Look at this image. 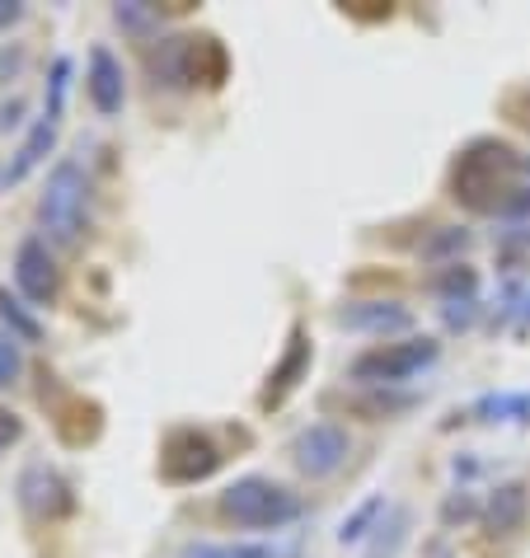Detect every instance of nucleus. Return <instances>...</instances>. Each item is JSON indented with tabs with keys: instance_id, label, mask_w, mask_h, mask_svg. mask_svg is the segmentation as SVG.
I'll list each match as a JSON object with an SVG mask.
<instances>
[{
	"instance_id": "nucleus-9",
	"label": "nucleus",
	"mask_w": 530,
	"mask_h": 558,
	"mask_svg": "<svg viewBox=\"0 0 530 558\" xmlns=\"http://www.w3.org/2000/svg\"><path fill=\"white\" fill-rule=\"evenodd\" d=\"M334 324L338 329H348V333H366V338H409V329H413V310L403 305V301H385V296H376V301H348V305H338L334 310Z\"/></svg>"
},
{
	"instance_id": "nucleus-12",
	"label": "nucleus",
	"mask_w": 530,
	"mask_h": 558,
	"mask_svg": "<svg viewBox=\"0 0 530 558\" xmlns=\"http://www.w3.org/2000/svg\"><path fill=\"white\" fill-rule=\"evenodd\" d=\"M57 128H61V122L43 113V118L34 122V128H28V136L20 142V150L10 155V165H5V174H0V179H5V183H24L28 174H34V169H38L43 160H48L52 146H57Z\"/></svg>"
},
{
	"instance_id": "nucleus-28",
	"label": "nucleus",
	"mask_w": 530,
	"mask_h": 558,
	"mask_svg": "<svg viewBox=\"0 0 530 558\" xmlns=\"http://www.w3.org/2000/svg\"><path fill=\"white\" fill-rule=\"evenodd\" d=\"M446 324L450 329H470V319H474V301H446Z\"/></svg>"
},
{
	"instance_id": "nucleus-29",
	"label": "nucleus",
	"mask_w": 530,
	"mask_h": 558,
	"mask_svg": "<svg viewBox=\"0 0 530 558\" xmlns=\"http://www.w3.org/2000/svg\"><path fill=\"white\" fill-rule=\"evenodd\" d=\"M20 20H24V5H20V0H0V28L20 24Z\"/></svg>"
},
{
	"instance_id": "nucleus-26",
	"label": "nucleus",
	"mask_w": 530,
	"mask_h": 558,
	"mask_svg": "<svg viewBox=\"0 0 530 558\" xmlns=\"http://www.w3.org/2000/svg\"><path fill=\"white\" fill-rule=\"evenodd\" d=\"M503 113H507L511 122H517V128H526V132H530V85L503 99Z\"/></svg>"
},
{
	"instance_id": "nucleus-24",
	"label": "nucleus",
	"mask_w": 530,
	"mask_h": 558,
	"mask_svg": "<svg viewBox=\"0 0 530 558\" xmlns=\"http://www.w3.org/2000/svg\"><path fill=\"white\" fill-rule=\"evenodd\" d=\"M20 441H24V417L0 404V456H5L10 446H20Z\"/></svg>"
},
{
	"instance_id": "nucleus-4",
	"label": "nucleus",
	"mask_w": 530,
	"mask_h": 558,
	"mask_svg": "<svg viewBox=\"0 0 530 558\" xmlns=\"http://www.w3.org/2000/svg\"><path fill=\"white\" fill-rule=\"evenodd\" d=\"M442 356V343L427 333H409V338H389L366 352H357L348 362V380L357 390H399L403 380L423 376V371Z\"/></svg>"
},
{
	"instance_id": "nucleus-7",
	"label": "nucleus",
	"mask_w": 530,
	"mask_h": 558,
	"mask_svg": "<svg viewBox=\"0 0 530 558\" xmlns=\"http://www.w3.org/2000/svg\"><path fill=\"white\" fill-rule=\"evenodd\" d=\"M14 493H20L24 517L38 521V525L61 521V517H71L75 511V493L67 484V474H61L57 464H48V460H28L20 470V488Z\"/></svg>"
},
{
	"instance_id": "nucleus-13",
	"label": "nucleus",
	"mask_w": 530,
	"mask_h": 558,
	"mask_svg": "<svg viewBox=\"0 0 530 558\" xmlns=\"http://www.w3.org/2000/svg\"><path fill=\"white\" fill-rule=\"evenodd\" d=\"M230 71V57L221 48V38L212 34H189V57H183V85H221Z\"/></svg>"
},
{
	"instance_id": "nucleus-6",
	"label": "nucleus",
	"mask_w": 530,
	"mask_h": 558,
	"mask_svg": "<svg viewBox=\"0 0 530 558\" xmlns=\"http://www.w3.org/2000/svg\"><path fill=\"white\" fill-rule=\"evenodd\" d=\"M287 456L305 478H329V474H338L342 464H348L352 437H348V427L342 423H329V417H324V423H310V427L296 432Z\"/></svg>"
},
{
	"instance_id": "nucleus-15",
	"label": "nucleus",
	"mask_w": 530,
	"mask_h": 558,
	"mask_svg": "<svg viewBox=\"0 0 530 558\" xmlns=\"http://www.w3.org/2000/svg\"><path fill=\"white\" fill-rule=\"evenodd\" d=\"M389 517V507H385V493H371L366 502H357L348 517H342V525H338V545L348 549V545H362V539H371L381 531V521Z\"/></svg>"
},
{
	"instance_id": "nucleus-5",
	"label": "nucleus",
	"mask_w": 530,
	"mask_h": 558,
	"mask_svg": "<svg viewBox=\"0 0 530 558\" xmlns=\"http://www.w3.org/2000/svg\"><path fill=\"white\" fill-rule=\"evenodd\" d=\"M221 446H216L212 432L202 427H174L165 432V446H160V474L169 484H202L221 470Z\"/></svg>"
},
{
	"instance_id": "nucleus-2",
	"label": "nucleus",
	"mask_w": 530,
	"mask_h": 558,
	"mask_svg": "<svg viewBox=\"0 0 530 558\" xmlns=\"http://www.w3.org/2000/svg\"><path fill=\"white\" fill-rule=\"evenodd\" d=\"M301 493L268 474H240L236 484L221 488V517L236 521L240 531H287L291 521H301Z\"/></svg>"
},
{
	"instance_id": "nucleus-23",
	"label": "nucleus",
	"mask_w": 530,
	"mask_h": 558,
	"mask_svg": "<svg viewBox=\"0 0 530 558\" xmlns=\"http://www.w3.org/2000/svg\"><path fill=\"white\" fill-rule=\"evenodd\" d=\"M479 517V502H474V493H450V498L442 502V521L446 525H456V521H474Z\"/></svg>"
},
{
	"instance_id": "nucleus-25",
	"label": "nucleus",
	"mask_w": 530,
	"mask_h": 558,
	"mask_svg": "<svg viewBox=\"0 0 530 558\" xmlns=\"http://www.w3.org/2000/svg\"><path fill=\"white\" fill-rule=\"evenodd\" d=\"M113 14H118V24L128 28V34H146V24L155 20V10H146V5H118Z\"/></svg>"
},
{
	"instance_id": "nucleus-32",
	"label": "nucleus",
	"mask_w": 530,
	"mask_h": 558,
	"mask_svg": "<svg viewBox=\"0 0 530 558\" xmlns=\"http://www.w3.org/2000/svg\"><path fill=\"white\" fill-rule=\"evenodd\" d=\"M526 174H530V155H526Z\"/></svg>"
},
{
	"instance_id": "nucleus-30",
	"label": "nucleus",
	"mask_w": 530,
	"mask_h": 558,
	"mask_svg": "<svg viewBox=\"0 0 530 558\" xmlns=\"http://www.w3.org/2000/svg\"><path fill=\"white\" fill-rule=\"evenodd\" d=\"M20 113H24V99H10V104H0V132H5V128H14V122H20Z\"/></svg>"
},
{
	"instance_id": "nucleus-3",
	"label": "nucleus",
	"mask_w": 530,
	"mask_h": 558,
	"mask_svg": "<svg viewBox=\"0 0 530 558\" xmlns=\"http://www.w3.org/2000/svg\"><path fill=\"white\" fill-rule=\"evenodd\" d=\"M85 211H89V174L81 160H57L48 183L38 193V226L43 240L57 250H75L85 230Z\"/></svg>"
},
{
	"instance_id": "nucleus-19",
	"label": "nucleus",
	"mask_w": 530,
	"mask_h": 558,
	"mask_svg": "<svg viewBox=\"0 0 530 558\" xmlns=\"http://www.w3.org/2000/svg\"><path fill=\"white\" fill-rule=\"evenodd\" d=\"M403 539H409V511L403 507H389V517L381 521V531L371 535V545L362 558H399Z\"/></svg>"
},
{
	"instance_id": "nucleus-14",
	"label": "nucleus",
	"mask_w": 530,
	"mask_h": 558,
	"mask_svg": "<svg viewBox=\"0 0 530 558\" xmlns=\"http://www.w3.org/2000/svg\"><path fill=\"white\" fill-rule=\"evenodd\" d=\"M526 511H530V488L521 484V478H511V484H497L493 498H489V531L493 535H517L526 525Z\"/></svg>"
},
{
	"instance_id": "nucleus-17",
	"label": "nucleus",
	"mask_w": 530,
	"mask_h": 558,
	"mask_svg": "<svg viewBox=\"0 0 530 558\" xmlns=\"http://www.w3.org/2000/svg\"><path fill=\"white\" fill-rule=\"evenodd\" d=\"M427 287H432L442 301H474L479 272L470 268V263H450V268H436V272L427 277Z\"/></svg>"
},
{
	"instance_id": "nucleus-20",
	"label": "nucleus",
	"mask_w": 530,
	"mask_h": 558,
	"mask_svg": "<svg viewBox=\"0 0 530 558\" xmlns=\"http://www.w3.org/2000/svg\"><path fill=\"white\" fill-rule=\"evenodd\" d=\"M418 404V395H399V390H362L352 399V409L366 417V423H381V417H395V413H409Z\"/></svg>"
},
{
	"instance_id": "nucleus-11",
	"label": "nucleus",
	"mask_w": 530,
	"mask_h": 558,
	"mask_svg": "<svg viewBox=\"0 0 530 558\" xmlns=\"http://www.w3.org/2000/svg\"><path fill=\"white\" fill-rule=\"evenodd\" d=\"M310 362H315V348H310V333L296 324L291 338H287V352L277 356V366L268 371V390H263V409H277L287 404V395L310 376Z\"/></svg>"
},
{
	"instance_id": "nucleus-18",
	"label": "nucleus",
	"mask_w": 530,
	"mask_h": 558,
	"mask_svg": "<svg viewBox=\"0 0 530 558\" xmlns=\"http://www.w3.org/2000/svg\"><path fill=\"white\" fill-rule=\"evenodd\" d=\"M0 324H5L10 338H20V343H43V324L28 315V301L10 296L5 287H0Z\"/></svg>"
},
{
	"instance_id": "nucleus-16",
	"label": "nucleus",
	"mask_w": 530,
	"mask_h": 558,
	"mask_svg": "<svg viewBox=\"0 0 530 558\" xmlns=\"http://www.w3.org/2000/svg\"><path fill=\"white\" fill-rule=\"evenodd\" d=\"M474 244V235L465 226H436L427 244H418V254H423L427 263H436V268H450V263H460V254Z\"/></svg>"
},
{
	"instance_id": "nucleus-22",
	"label": "nucleus",
	"mask_w": 530,
	"mask_h": 558,
	"mask_svg": "<svg viewBox=\"0 0 530 558\" xmlns=\"http://www.w3.org/2000/svg\"><path fill=\"white\" fill-rule=\"evenodd\" d=\"M67 75H71V61L57 57L52 61V81H48V118L61 122V99H67Z\"/></svg>"
},
{
	"instance_id": "nucleus-8",
	"label": "nucleus",
	"mask_w": 530,
	"mask_h": 558,
	"mask_svg": "<svg viewBox=\"0 0 530 558\" xmlns=\"http://www.w3.org/2000/svg\"><path fill=\"white\" fill-rule=\"evenodd\" d=\"M14 287H20V296L34 310L52 305L61 296V268L43 235H28L20 250H14Z\"/></svg>"
},
{
	"instance_id": "nucleus-21",
	"label": "nucleus",
	"mask_w": 530,
	"mask_h": 558,
	"mask_svg": "<svg viewBox=\"0 0 530 558\" xmlns=\"http://www.w3.org/2000/svg\"><path fill=\"white\" fill-rule=\"evenodd\" d=\"M24 376V352H20V338L0 333V390H14Z\"/></svg>"
},
{
	"instance_id": "nucleus-10",
	"label": "nucleus",
	"mask_w": 530,
	"mask_h": 558,
	"mask_svg": "<svg viewBox=\"0 0 530 558\" xmlns=\"http://www.w3.org/2000/svg\"><path fill=\"white\" fill-rule=\"evenodd\" d=\"M85 95L99 108L104 118H118L128 104V71L108 48H89V66H85Z\"/></svg>"
},
{
	"instance_id": "nucleus-27",
	"label": "nucleus",
	"mask_w": 530,
	"mask_h": 558,
	"mask_svg": "<svg viewBox=\"0 0 530 558\" xmlns=\"http://www.w3.org/2000/svg\"><path fill=\"white\" fill-rule=\"evenodd\" d=\"M226 558H287L277 545H254V539H240V545H221Z\"/></svg>"
},
{
	"instance_id": "nucleus-31",
	"label": "nucleus",
	"mask_w": 530,
	"mask_h": 558,
	"mask_svg": "<svg viewBox=\"0 0 530 558\" xmlns=\"http://www.w3.org/2000/svg\"><path fill=\"white\" fill-rule=\"evenodd\" d=\"M183 558H226V549L221 545H189Z\"/></svg>"
},
{
	"instance_id": "nucleus-1",
	"label": "nucleus",
	"mask_w": 530,
	"mask_h": 558,
	"mask_svg": "<svg viewBox=\"0 0 530 558\" xmlns=\"http://www.w3.org/2000/svg\"><path fill=\"white\" fill-rule=\"evenodd\" d=\"M526 160L497 136H474L450 165V197L474 216H507L521 193Z\"/></svg>"
}]
</instances>
